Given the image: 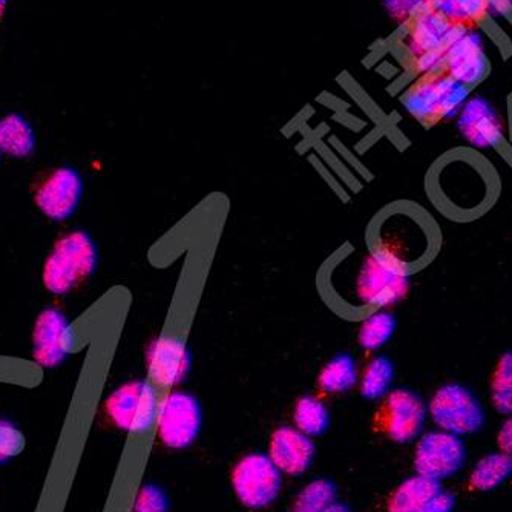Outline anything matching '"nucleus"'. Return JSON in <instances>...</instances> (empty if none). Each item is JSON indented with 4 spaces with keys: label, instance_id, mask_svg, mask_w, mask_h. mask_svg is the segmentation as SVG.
<instances>
[{
    "label": "nucleus",
    "instance_id": "nucleus-1",
    "mask_svg": "<svg viewBox=\"0 0 512 512\" xmlns=\"http://www.w3.org/2000/svg\"><path fill=\"white\" fill-rule=\"evenodd\" d=\"M433 191L445 214L457 220L479 217L496 200V174L471 149L454 151L437 163Z\"/></svg>",
    "mask_w": 512,
    "mask_h": 512
},
{
    "label": "nucleus",
    "instance_id": "nucleus-2",
    "mask_svg": "<svg viewBox=\"0 0 512 512\" xmlns=\"http://www.w3.org/2000/svg\"><path fill=\"white\" fill-rule=\"evenodd\" d=\"M436 247V226L417 206L390 209L371 237V256L407 276L430 263Z\"/></svg>",
    "mask_w": 512,
    "mask_h": 512
},
{
    "label": "nucleus",
    "instance_id": "nucleus-3",
    "mask_svg": "<svg viewBox=\"0 0 512 512\" xmlns=\"http://www.w3.org/2000/svg\"><path fill=\"white\" fill-rule=\"evenodd\" d=\"M99 253L86 232L76 230L57 241L43 267V284L54 295H66L96 272Z\"/></svg>",
    "mask_w": 512,
    "mask_h": 512
},
{
    "label": "nucleus",
    "instance_id": "nucleus-4",
    "mask_svg": "<svg viewBox=\"0 0 512 512\" xmlns=\"http://www.w3.org/2000/svg\"><path fill=\"white\" fill-rule=\"evenodd\" d=\"M470 88L460 85L447 74L425 76L405 94L404 105L414 119L431 126L460 111L467 102Z\"/></svg>",
    "mask_w": 512,
    "mask_h": 512
},
{
    "label": "nucleus",
    "instance_id": "nucleus-5",
    "mask_svg": "<svg viewBox=\"0 0 512 512\" xmlns=\"http://www.w3.org/2000/svg\"><path fill=\"white\" fill-rule=\"evenodd\" d=\"M160 402L152 382L134 381L117 388L106 399L105 410L115 427L140 433L157 422Z\"/></svg>",
    "mask_w": 512,
    "mask_h": 512
},
{
    "label": "nucleus",
    "instance_id": "nucleus-6",
    "mask_svg": "<svg viewBox=\"0 0 512 512\" xmlns=\"http://www.w3.org/2000/svg\"><path fill=\"white\" fill-rule=\"evenodd\" d=\"M430 416L439 430L459 437L476 433L485 422L479 399L459 384L444 385L434 393Z\"/></svg>",
    "mask_w": 512,
    "mask_h": 512
},
{
    "label": "nucleus",
    "instance_id": "nucleus-7",
    "mask_svg": "<svg viewBox=\"0 0 512 512\" xmlns=\"http://www.w3.org/2000/svg\"><path fill=\"white\" fill-rule=\"evenodd\" d=\"M427 408L422 399L408 390H394L385 396L373 417V430L398 444L416 439L424 428Z\"/></svg>",
    "mask_w": 512,
    "mask_h": 512
},
{
    "label": "nucleus",
    "instance_id": "nucleus-8",
    "mask_svg": "<svg viewBox=\"0 0 512 512\" xmlns=\"http://www.w3.org/2000/svg\"><path fill=\"white\" fill-rule=\"evenodd\" d=\"M155 424L161 444L174 450L189 447L200 431L201 410L197 399L186 391H169L161 399Z\"/></svg>",
    "mask_w": 512,
    "mask_h": 512
},
{
    "label": "nucleus",
    "instance_id": "nucleus-9",
    "mask_svg": "<svg viewBox=\"0 0 512 512\" xmlns=\"http://www.w3.org/2000/svg\"><path fill=\"white\" fill-rule=\"evenodd\" d=\"M232 486L238 500L247 508H266L281 490V471L269 456L249 454L232 471Z\"/></svg>",
    "mask_w": 512,
    "mask_h": 512
},
{
    "label": "nucleus",
    "instance_id": "nucleus-10",
    "mask_svg": "<svg viewBox=\"0 0 512 512\" xmlns=\"http://www.w3.org/2000/svg\"><path fill=\"white\" fill-rule=\"evenodd\" d=\"M467 460V448L462 439L447 431H430L419 440L414 454L417 474L437 480L454 476Z\"/></svg>",
    "mask_w": 512,
    "mask_h": 512
},
{
    "label": "nucleus",
    "instance_id": "nucleus-11",
    "mask_svg": "<svg viewBox=\"0 0 512 512\" xmlns=\"http://www.w3.org/2000/svg\"><path fill=\"white\" fill-rule=\"evenodd\" d=\"M408 292L410 283L407 275L390 269L375 256L365 258L356 281V295L364 306L382 309L401 301Z\"/></svg>",
    "mask_w": 512,
    "mask_h": 512
},
{
    "label": "nucleus",
    "instance_id": "nucleus-12",
    "mask_svg": "<svg viewBox=\"0 0 512 512\" xmlns=\"http://www.w3.org/2000/svg\"><path fill=\"white\" fill-rule=\"evenodd\" d=\"M467 30L468 27L454 25L428 5L413 17L407 48L416 59L427 54H447L450 46Z\"/></svg>",
    "mask_w": 512,
    "mask_h": 512
},
{
    "label": "nucleus",
    "instance_id": "nucleus-13",
    "mask_svg": "<svg viewBox=\"0 0 512 512\" xmlns=\"http://www.w3.org/2000/svg\"><path fill=\"white\" fill-rule=\"evenodd\" d=\"M83 194V181L79 172L71 168L56 169L36 192L40 211L54 221L68 220L77 211Z\"/></svg>",
    "mask_w": 512,
    "mask_h": 512
},
{
    "label": "nucleus",
    "instance_id": "nucleus-14",
    "mask_svg": "<svg viewBox=\"0 0 512 512\" xmlns=\"http://www.w3.org/2000/svg\"><path fill=\"white\" fill-rule=\"evenodd\" d=\"M33 344L37 364L45 368L62 364L73 348V332L65 315L56 309L43 310L34 325Z\"/></svg>",
    "mask_w": 512,
    "mask_h": 512
},
{
    "label": "nucleus",
    "instance_id": "nucleus-15",
    "mask_svg": "<svg viewBox=\"0 0 512 512\" xmlns=\"http://www.w3.org/2000/svg\"><path fill=\"white\" fill-rule=\"evenodd\" d=\"M442 71L470 89L482 82L490 71L482 36L477 31H465L445 54Z\"/></svg>",
    "mask_w": 512,
    "mask_h": 512
},
{
    "label": "nucleus",
    "instance_id": "nucleus-16",
    "mask_svg": "<svg viewBox=\"0 0 512 512\" xmlns=\"http://www.w3.org/2000/svg\"><path fill=\"white\" fill-rule=\"evenodd\" d=\"M457 128L465 142L476 149L500 148L505 135L500 115L483 97H473L463 103Z\"/></svg>",
    "mask_w": 512,
    "mask_h": 512
},
{
    "label": "nucleus",
    "instance_id": "nucleus-17",
    "mask_svg": "<svg viewBox=\"0 0 512 512\" xmlns=\"http://www.w3.org/2000/svg\"><path fill=\"white\" fill-rule=\"evenodd\" d=\"M149 378L155 387L171 388L180 384L191 368V353L183 341L163 338L155 341L148 352Z\"/></svg>",
    "mask_w": 512,
    "mask_h": 512
},
{
    "label": "nucleus",
    "instance_id": "nucleus-18",
    "mask_svg": "<svg viewBox=\"0 0 512 512\" xmlns=\"http://www.w3.org/2000/svg\"><path fill=\"white\" fill-rule=\"evenodd\" d=\"M315 445L307 434L296 428H278L272 434L269 457L281 473L302 474L312 463Z\"/></svg>",
    "mask_w": 512,
    "mask_h": 512
},
{
    "label": "nucleus",
    "instance_id": "nucleus-19",
    "mask_svg": "<svg viewBox=\"0 0 512 512\" xmlns=\"http://www.w3.org/2000/svg\"><path fill=\"white\" fill-rule=\"evenodd\" d=\"M440 491V482L417 474L394 490L388 500V512H419Z\"/></svg>",
    "mask_w": 512,
    "mask_h": 512
},
{
    "label": "nucleus",
    "instance_id": "nucleus-20",
    "mask_svg": "<svg viewBox=\"0 0 512 512\" xmlns=\"http://www.w3.org/2000/svg\"><path fill=\"white\" fill-rule=\"evenodd\" d=\"M358 379L355 359L347 353H341L330 359L319 371L316 387H318L319 396L327 398V396L350 390Z\"/></svg>",
    "mask_w": 512,
    "mask_h": 512
},
{
    "label": "nucleus",
    "instance_id": "nucleus-21",
    "mask_svg": "<svg viewBox=\"0 0 512 512\" xmlns=\"http://www.w3.org/2000/svg\"><path fill=\"white\" fill-rule=\"evenodd\" d=\"M36 137L30 123L22 115L11 114L0 120V152L23 158L33 154Z\"/></svg>",
    "mask_w": 512,
    "mask_h": 512
},
{
    "label": "nucleus",
    "instance_id": "nucleus-22",
    "mask_svg": "<svg viewBox=\"0 0 512 512\" xmlns=\"http://www.w3.org/2000/svg\"><path fill=\"white\" fill-rule=\"evenodd\" d=\"M512 474L511 454H488L476 463L471 471L470 483L474 490L493 491L506 482Z\"/></svg>",
    "mask_w": 512,
    "mask_h": 512
},
{
    "label": "nucleus",
    "instance_id": "nucleus-23",
    "mask_svg": "<svg viewBox=\"0 0 512 512\" xmlns=\"http://www.w3.org/2000/svg\"><path fill=\"white\" fill-rule=\"evenodd\" d=\"M293 421L296 430L307 436H318L329 427V410L325 407L321 396H304L296 402L293 410Z\"/></svg>",
    "mask_w": 512,
    "mask_h": 512
},
{
    "label": "nucleus",
    "instance_id": "nucleus-24",
    "mask_svg": "<svg viewBox=\"0 0 512 512\" xmlns=\"http://www.w3.org/2000/svg\"><path fill=\"white\" fill-rule=\"evenodd\" d=\"M393 362L385 356H376L365 365L361 378V394L367 399H379L387 396L393 384Z\"/></svg>",
    "mask_w": 512,
    "mask_h": 512
},
{
    "label": "nucleus",
    "instance_id": "nucleus-25",
    "mask_svg": "<svg viewBox=\"0 0 512 512\" xmlns=\"http://www.w3.org/2000/svg\"><path fill=\"white\" fill-rule=\"evenodd\" d=\"M396 330V319L391 313L375 312L364 319L359 327V345L368 352L378 350L382 345L387 344L388 339L394 335Z\"/></svg>",
    "mask_w": 512,
    "mask_h": 512
},
{
    "label": "nucleus",
    "instance_id": "nucleus-26",
    "mask_svg": "<svg viewBox=\"0 0 512 512\" xmlns=\"http://www.w3.org/2000/svg\"><path fill=\"white\" fill-rule=\"evenodd\" d=\"M491 401L500 414H512V352L500 356L491 376Z\"/></svg>",
    "mask_w": 512,
    "mask_h": 512
},
{
    "label": "nucleus",
    "instance_id": "nucleus-27",
    "mask_svg": "<svg viewBox=\"0 0 512 512\" xmlns=\"http://www.w3.org/2000/svg\"><path fill=\"white\" fill-rule=\"evenodd\" d=\"M431 8L454 25L468 27L486 13L485 0H431Z\"/></svg>",
    "mask_w": 512,
    "mask_h": 512
},
{
    "label": "nucleus",
    "instance_id": "nucleus-28",
    "mask_svg": "<svg viewBox=\"0 0 512 512\" xmlns=\"http://www.w3.org/2000/svg\"><path fill=\"white\" fill-rule=\"evenodd\" d=\"M335 502V486L321 479L307 485L293 502L292 512H321Z\"/></svg>",
    "mask_w": 512,
    "mask_h": 512
},
{
    "label": "nucleus",
    "instance_id": "nucleus-29",
    "mask_svg": "<svg viewBox=\"0 0 512 512\" xmlns=\"http://www.w3.org/2000/svg\"><path fill=\"white\" fill-rule=\"evenodd\" d=\"M25 448V437L10 422L0 421V465Z\"/></svg>",
    "mask_w": 512,
    "mask_h": 512
},
{
    "label": "nucleus",
    "instance_id": "nucleus-30",
    "mask_svg": "<svg viewBox=\"0 0 512 512\" xmlns=\"http://www.w3.org/2000/svg\"><path fill=\"white\" fill-rule=\"evenodd\" d=\"M132 512H168V499L157 486H143L138 491Z\"/></svg>",
    "mask_w": 512,
    "mask_h": 512
},
{
    "label": "nucleus",
    "instance_id": "nucleus-31",
    "mask_svg": "<svg viewBox=\"0 0 512 512\" xmlns=\"http://www.w3.org/2000/svg\"><path fill=\"white\" fill-rule=\"evenodd\" d=\"M431 0H382L391 19L407 22L430 5Z\"/></svg>",
    "mask_w": 512,
    "mask_h": 512
},
{
    "label": "nucleus",
    "instance_id": "nucleus-32",
    "mask_svg": "<svg viewBox=\"0 0 512 512\" xmlns=\"http://www.w3.org/2000/svg\"><path fill=\"white\" fill-rule=\"evenodd\" d=\"M454 505H456V499H454L453 494L440 491V493L419 512H453Z\"/></svg>",
    "mask_w": 512,
    "mask_h": 512
},
{
    "label": "nucleus",
    "instance_id": "nucleus-33",
    "mask_svg": "<svg viewBox=\"0 0 512 512\" xmlns=\"http://www.w3.org/2000/svg\"><path fill=\"white\" fill-rule=\"evenodd\" d=\"M497 444H499L500 451L512 456V414L500 427L499 434H497Z\"/></svg>",
    "mask_w": 512,
    "mask_h": 512
},
{
    "label": "nucleus",
    "instance_id": "nucleus-34",
    "mask_svg": "<svg viewBox=\"0 0 512 512\" xmlns=\"http://www.w3.org/2000/svg\"><path fill=\"white\" fill-rule=\"evenodd\" d=\"M485 7L491 16L509 17L512 14V0H485Z\"/></svg>",
    "mask_w": 512,
    "mask_h": 512
},
{
    "label": "nucleus",
    "instance_id": "nucleus-35",
    "mask_svg": "<svg viewBox=\"0 0 512 512\" xmlns=\"http://www.w3.org/2000/svg\"><path fill=\"white\" fill-rule=\"evenodd\" d=\"M321 512H348L347 506L342 505V503L333 502L332 505L327 506L324 511Z\"/></svg>",
    "mask_w": 512,
    "mask_h": 512
},
{
    "label": "nucleus",
    "instance_id": "nucleus-36",
    "mask_svg": "<svg viewBox=\"0 0 512 512\" xmlns=\"http://www.w3.org/2000/svg\"><path fill=\"white\" fill-rule=\"evenodd\" d=\"M5 4H7V0H0V14L4 11Z\"/></svg>",
    "mask_w": 512,
    "mask_h": 512
}]
</instances>
